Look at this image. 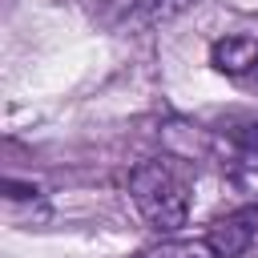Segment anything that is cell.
Masks as SVG:
<instances>
[{"label": "cell", "instance_id": "cell-1", "mask_svg": "<svg viewBox=\"0 0 258 258\" xmlns=\"http://www.w3.org/2000/svg\"><path fill=\"white\" fill-rule=\"evenodd\" d=\"M129 194H133V206L141 210V218L161 234H173L189 222L194 181H189V169L173 157L141 161L129 177Z\"/></svg>", "mask_w": 258, "mask_h": 258}, {"label": "cell", "instance_id": "cell-2", "mask_svg": "<svg viewBox=\"0 0 258 258\" xmlns=\"http://www.w3.org/2000/svg\"><path fill=\"white\" fill-rule=\"evenodd\" d=\"M254 234H258V206H246V210H234V214H226V218H218L210 230H206V238H210V246L222 254V258H238L242 250H250V242H254Z\"/></svg>", "mask_w": 258, "mask_h": 258}, {"label": "cell", "instance_id": "cell-3", "mask_svg": "<svg viewBox=\"0 0 258 258\" xmlns=\"http://www.w3.org/2000/svg\"><path fill=\"white\" fill-rule=\"evenodd\" d=\"M210 64L234 81L258 85V36H226L210 48Z\"/></svg>", "mask_w": 258, "mask_h": 258}, {"label": "cell", "instance_id": "cell-4", "mask_svg": "<svg viewBox=\"0 0 258 258\" xmlns=\"http://www.w3.org/2000/svg\"><path fill=\"white\" fill-rule=\"evenodd\" d=\"M137 258H222V254L202 234V238H169V242H157V246L141 250Z\"/></svg>", "mask_w": 258, "mask_h": 258}]
</instances>
